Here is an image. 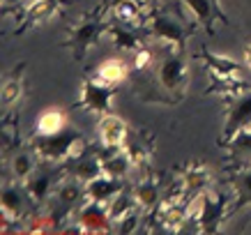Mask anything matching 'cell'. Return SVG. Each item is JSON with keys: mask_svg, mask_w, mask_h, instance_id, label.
<instances>
[{"mask_svg": "<svg viewBox=\"0 0 251 235\" xmlns=\"http://www.w3.org/2000/svg\"><path fill=\"white\" fill-rule=\"evenodd\" d=\"M19 2H21V0H5V5H7V7H12V5H19Z\"/></svg>", "mask_w": 251, "mask_h": 235, "instance_id": "obj_33", "label": "cell"}, {"mask_svg": "<svg viewBox=\"0 0 251 235\" xmlns=\"http://www.w3.org/2000/svg\"><path fill=\"white\" fill-rule=\"evenodd\" d=\"M32 168H35V161H32V157L28 152H19L14 157V161H12V171H14V175L19 180H28L32 175Z\"/></svg>", "mask_w": 251, "mask_h": 235, "instance_id": "obj_26", "label": "cell"}, {"mask_svg": "<svg viewBox=\"0 0 251 235\" xmlns=\"http://www.w3.org/2000/svg\"><path fill=\"white\" fill-rule=\"evenodd\" d=\"M0 208L7 217H19L23 210V196L16 187H5L0 194Z\"/></svg>", "mask_w": 251, "mask_h": 235, "instance_id": "obj_19", "label": "cell"}, {"mask_svg": "<svg viewBox=\"0 0 251 235\" xmlns=\"http://www.w3.org/2000/svg\"><path fill=\"white\" fill-rule=\"evenodd\" d=\"M244 62H247V67L251 69V46L249 49H244Z\"/></svg>", "mask_w": 251, "mask_h": 235, "instance_id": "obj_32", "label": "cell"}, {"mask_svg": "<svg viewBox=\"0 0 251 235\" xmlns=\"http://www.w3.org/2000/svg\"><path fill=\"white\" fill-rule=\"evenodd\" d=\"M108 28H111V26H106V23L88 21V23H83V26H78L76 30L72 32V46H74L76 60H83L85 51L101 37V32H108Z\"/></svg>", "mask_w": 251, "mask_h": 235, "instance_id": "obj_9", "label": "cell"}, {"mask_svg": "<svg viewBox=\"0 0 251 235\" xmlns=\"http://www.w3.org/2000/svg\"><path fill=\"white\" fill-rule=\"evenodd\" d=\"M65 129V113L60 108H46L37 118V134L39 136H51Z\"/></svg>", "mask_w": 251, "mask_h": 235, "instance_id": "obj_15", "label": "cell"}, {"mask_svg": "<svg viewBox=\"0 0 251 235\" xmlns=\"http://www.w3.org/2000/svg\"><path fill=\"white\" fill-rule=\"evenodd\" d=\"M53 5H55V0H35V2H30V7H28V21H42L46 16H51Z\"/></svg>", "mask_w": 251, "mask_h": 235, "instance_id": "obj_27", "label": "cell"}, {"mask_svg": "<svg viewBox=\"0 0 251 235\" xmlns=\"http://www.w3.org/2000/svg\"><path fill=\"white\" fill-rule=\"evenodd\" d=\"M187 2V7L194 12V16H196L201 23H205V28L210 30V19H212V9H214V2L217 0H184Z\"/></svg>", "mask_w": 251, "mask_h": 235, "instance_id": "obj_23", "label": "cell"}, {"mask_svg": "<svg viewBox=\"0 0 251 235\" xmlns=\"http://www.w3.org/2000/svg\"><path fill=\"white\" fill-rule=\"evenodd\" d=\"M134 191H129L127 187L120 191V194H115V198L111 201V203L106 205L108 208V217H111V221H120L125 214H129L131 210H134Z\"/></svg>", "mask_w": 251, "mask_h": 235, "instance_id": "obj_16", "label": "cell"}, {"mask_svg": "<svg viewBox=\"0 0 251 235\" xmlns=\"http://www.w3.org/2000/svg\"><path fill=\"white\" fill-rule=\"evenodd\" d=\"M152 55L154 53L150 51V49H141V51H138V55H136V60H134V67H136V69H145L150 62H152Z\"/></svg>", "mask_w": 251, "mask_h": 235, "instance_id": "obj_30", "label": "cell"}, {"mask_svg": "<svg viewBox=\"0 0 251 235\" xmlns=\"http://www.w3.org/2000/svg\"><path fill=\"white\" fill-rule=\"evenodd\" d=\"M210 184V171L205 166H198V168H189L184 173V187L191 191H205V187Z\"/></svg>", "mask_w": 251, "mask_h": 235, "instance_id": "obj_21", "label": "cell"}, {"mask_svg": "<svg viewBox=\"0 0 251 235\" xmlns=\"http://www.w3.org/2000/svg\"><path fill=\"white\" fill-rule=\"evenodd\" d=\"M134 201L138 208H154L159 203V187L152 180H143L134 189Z\"/></svg>", "mask_w": 251, "mask_h": 235, "instance_id": "obj_17", "label": "cell"}, {"mask_svg": "<svg viewBox=\"0 0 251 235\" xmlns=\"http://www.w3.org/2000/svg\"><path fill=\"white\" fill-rule=\"evenodd\" d=\"M25 191L30 194L32 201H44L46 196H49V191H51V178L44 173L39 175H30L28 180H25Z\"/></svg>", "mask_w": 251, "mask_h": 235, "instance_id": "obj_20", "label": "cell"}, {"mask_svg": "<svg viewBox=\"0 0 251 235\" xmlns=\"http://www.w3.org/2000/svg\"><path fill=\"white\" fill-rule=\"evenodd\" d=\"M201 58L205 60L210 74H212L214 81H219L224 88H237V85H244L242 83V67L233 62L230 58H224V55H217L212 53L210 49H201Z\"/></svg>", "mask_w": 251, "mask_h": 235, "instance_id": "obj_2", "label": "cell"}, {"mask_svg": "<svg viewBox=\"0 0 251 235\" xmlns=\"http://www.w3.org/2000/svg\"><path fill=\"white\" fill-rule=\"evenodd\" d=\"M118 226H115V231L118 233H134L136 231V226H138V214L131 210L129 214H125L120 221H115Z\"/></svg>", "mask_w": 251, "mask_h": 235, "instance_id": "obj_29", "label": "cell"}, {"mask_svg": "<svg viewBox=\"0 0 251 235\" xmlns=\"http://www.w3.org/2000/svg\"><path fill=\"white\" fill-rule=\"evenodd\" d=\"M131 164H134V161L129 159V155L125 150H120V148H111V152L101 157L104 173L111 175V178H120V180H122V175L131 168Z\"/></svg>", "mask_w": 251, "mask_h": 235, "instance_id": "obj_13", "label": "cell"}, {"mask_svg": "<svg viewBox=\"0 0 251 235\" xmlns=\"http://www.w3.org/2000/svg\"><path fill=\"white\" fill-rule=\"evenodd\" d=\"M127 78V62L118 58H108L97 67V81L106 85H118Z\"/></svg>", "mask_w": 251, "mask_h": 235, "instance_id": "obj_14", "label": "cell"}, {"mask_svg": "<svg viewBox=\"0 0 251 235\" xmlns=\"http://www.w3.org/2000/svg\"><path fill=\"white\" fill-rule=\"evenodd\" d=\"M74 178L81 180L83 184H88L90 180L99 178V175H104V166H101V157H95L90 152H85L81 155L78 159H74Z\"/></svg>", "mask_w": 251, "mask_h": 235, "instance_id": "obj_12", "label": "cell"}, {"mask_svg": "<svg viewBox=\"0 0 251 235\" xmlns=\"http://www.w3.org/2000/svg\"><path fill=\"white\" fill-rule=\"evenodd\" d=\"M99 138H101V143H104L106 150L122 148V143L127 141V125H125V120L113 113L104 115L101 122H99Z\"/></svg>", "mask_w": 251, "mask_h": 235, "instance_id": "obj_10", "label": "cell"}, {"mask_svg": "<svg viewBox=\"0 0 251 235\" xmlns=\"http://www.w3.org/2000/svg\"><path fill=\"white\" fill-rule=\"evenodd\" d=\"M111 99H113V85H106L101 81H92L88 78L83 83V90H81V106H85L88 111L97 115H108L113 113L111 111Z\"/></svg>", "mask_w": 251, "mask_h": 235, "instance_id": "obj_3", "label": "cell"}, {"mask_svg": "<svg viewBox=\"0 0 251 235\" xmlns=\"http://www.w3.org/2000/svg\"><path fill=\"white\" fill-rule=\"evenodd\" d=\"M76 224L83 233H106L111 228V217H108V208L97 201H88V203L78 210Z\"/></svg>", "mask_w": 251, "mask_h": 235, "instance_id": "obj_4", "label": "cell"}, {"mask_svg": "<svg viewBox=\"0 0 251 235\" xmlns=\"http://www.w3.org/2000/svg\"><path fill=\"white\" fill-rule=\"evenodd\" d=\"M157 76H159V83L161 88H166V90H177L180 85L184 83V78H187V60L182 58L180 51H173V53L164 58L159 62V69H157Z\"/></svg>", "mask_w": 251, "mask_h": 235, "instance_id": "obj_6", "label": "cell"}, {"mask_svg": "<svg viewBox=\"0 0 251 235\" xmlns=\"http://www.w3.org/2000/svg\"><path fill=\"white\" fill-rule=\"evenodd\" d=\"M247 127H251V92L244 95V97H240L235 104L230 106L228 120H226V127H224V141L228 143L237 131H242V129H247Z\"/></svg>", "mask_w": 251, "mask_h": 235, "instance_id": "obj_8", "label": "cell"}, {"mask_svg": "<svg viewBox=\"0 0 251 235\" xmlns=\"http://www.w3.org/2000/svg\"><path fill=\"white\" fill-rule=\"evenodd\" d=\"M122 189H125V184H122L120 178H111V175L104 173L85 184V198L108 205L115 198V194H120Z\"/></svg>", "mask_w": 251, "mask_h": 235, "instance_id": "obj_7", "label": "cell"}, {"mask_svg": "<svg viewBox=\"0 0 251 235\" xmlns=\"http://www.w3.org/2000/svg\"><path fill=\"white\" fill-rule=\"evenodd\" d=\"M141 16V2L138 0H120L115 2V19L120 23H136Z\"/></svg>", "mask_w": 251, "mask_h": 235, "instance_id": "obj_22", "label": "cell"}, {"mask_svg": "<svg viewBox=\"0 0 251 235\" xmlns=\"http://www.w3.org/2000/svg\"><path fill=\"white\" fill-rule=\"evenodd\" d=\"M237 184H240V189H242L244 194H249V196H251V173H242V175H240V182H237Z\"/></svg>", "mask_w": 251, "mask_h": 235, "instance_id": "obj_31", "label": "cell"}, {"mask_svg": "<svg viewBox=\"0 0 251 235\" xmlns=\"http://www.w3.org/2000/svg\"><path fill=\"white\" fill-rule=\"evenodd\" d=\"M83 196H85V184L81 180H76V178L65 182V184H60V189H58V203L67 205V208L78 203Z\"/></svg>", "mask_w": 251, "mask_h": 235, "instance_id": "obj_18", "label": "cell"}, {"mask_svg": "<svg viewBox=\"0 0 251 235\" xmlns=\"http://www.w3.org/2000/svg\"><path fill=\"white\" fill-rule=\"evenodd\" d=\"M108 37L113 39V44L118 49H125V51H134L138 46V39L134 32L125 30V28H108Z\"/></svg>", "mask_w": 251, "mask_h": 235, "instance_id": "obj_25", "label": "cell"}, {"mask_svg": "<svg viewBox=\"0 0 251 235\" xmlns=\"http://www.w3.org/2000/svg\"><path fill=\"white\" fill-rule=\"evenodd\" d=\"M21 97V81L19 78H9L7 83L2 85V104H14L16 99Z\"/></svg>", "mask_w": 251, "mask_h": 235, "instance_id": "obj_28", "label": "cell"}, {"mask_svg": "<svg viewBox=\"0 0 251 235\" xmlns=\"http://www.w3.org/2000/svg\"><path fill=\"white\" fill-rule=\"evenodd\" d=\"M150 32H152L159 42L171 46L173 51H182L184 49L187 32H184L182 26L175 21V19H171V16H152V19H150Z\"/></svg>", "mask_w": 251, "mask_h": 235, "instance_id": "obj_5", "label": "cell"}, {"mask_svg": "<svg viewBox=\"0 0 251 235\" xmlns=\"http://www.w3.org/2000/svg\"><path fill=\"white\" fill-rule=\"evenodd\" d=\"M228 148L237 157H251V127L237 131L235 136L228 141Z\"/></svg>", "mask_w": 251, "mask_h": 235, "instance_id": "obj_24", "label": "cell"}, {"mask_svg": "<svg viewBox=\"0 0 251 235\" xmlns=\"http://www.w3.org/2000/svg\"><path fill=\"white\" fill-rule=\"evenodd\" d=\"M35 152L49 161H65V159H78L81 155L88 152V141L81 136L76 129H62L51 136L35 138Z\"/></svg>", "mask_w": 251, "mask_h": 235, "instance_id": "obj_1", "label": "cell"}, {"mask_svg": "<svg viewBox=\"0 0 251 235\" xmlns=\"http://www.w3.org/2000/svg\"><path fill=\"white\" fill-rule=\"evenodd\" d=\"M138 2H145V0H138Z\"/></svg>", "mask_w": 251, "mask_h": 235, "instance_id": "obj_34", "label": "cell"}, {"mask_svg": "<svg viewBox=\"0 0 251 235\" xmlns=\"http://www.w3.org/2000/svg\"><path fill=\"white\" fill-rule=\"evenodd\" d=\"M224 210H226V198L205 191V205H203V214H201V231L212 233L217 224L221 221Z\"/></svg>", "mask_w": 251, "mask_h": 235, "instance_id": "obj_11", "label": "cell"}]
</instances>
